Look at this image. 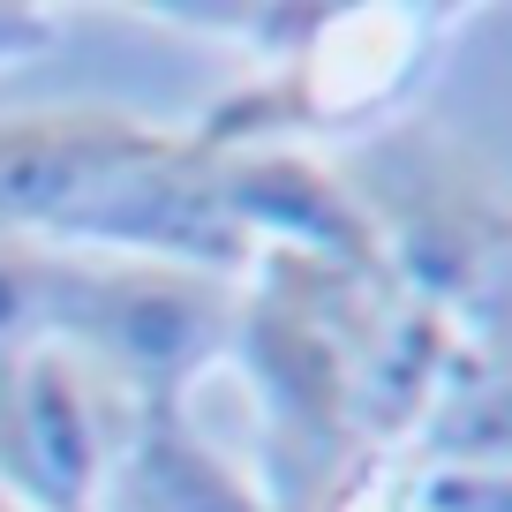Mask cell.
Wrapping results in <instances>:
<instances>
[{"mask_svg":"<svg viewBox=\"0 0 512 512\" xmlns=\"http://www.w3.org/2000/svg\"><path fill=\"white\" fill-rule=\"evenodd\" d=\"M0 234L181 264L204 279H241L256 256L189 128L136 121L121 106L0 113Z\"/></svg>","mask_w":512,"mask_h":512,"instance_id":"obj_1","label":"cell"},{"mask_svg":"<svg viewBox=\"0 0 512 512\" xmlns=\"http://www.w3.org/2000/svg\"><path fill=\"white\" fill-rule=\"evenodd\" d=\"M234 294V362L264 400V467L249 482L272 512H324L369 460L354 430V384L400 287L324 256L256 249Z\"/></svg>","mask_w":512,"mask_h":512,"instance_id":"obj_2","label":"cell"},{"mask_svg":"<svg viewBox=\"0 0 512 512\" xmlns=\"http://www.w3.org/2000/svg\"><path fill=\"white\" fill-rule=\"evenodd\" d=\"M347 196L377 234L384 279L407 302L452 317L475 339H505V272H512V196L505 166L467 136L430 121H392L347 159H332Z\"/></svg>","mask_w":512,"mask_h":512,"instance_id":"obj_3","label":"cell"},{"mask_svg":"<svg viewBox=\"0 0 512 512\" xmlns=\"http://www.w3.org/2000/svg\"><path fill=\"white\" fill-rule=\"evenodd\" d=\"M460 8H377V0H332L302 53L272 76L241 83L234 98L189 121L196 151H249V144H362L392 128V106L430 76L445 31H460Z\"/></svg>","mask_w":512,"mask_h":512,"instance_id":"obj_4","label":"cell"},{"mask_svg":"<svg viewBox=\"0 0 512 512\" xmlns=\"http://www.w3.org/2000/svg\"><path fill=\"white\" fill-rule=\"evenodd\" d=\"M234 302V279L68 249L53 347L91 362L128 400H189V384L234 354Z\"/></svg>","mask_w":512,"mask_h":512,"instance_id":"obj_5","label":"cell"},{"mask_svg":"<svg viewBox=\"0 0 512 512\" xmlns=\"http://www.w3.org/2000/svg\"><path fill=\"white\" fill-rule=\"evenodd\" d=\"M128 392L68 347L0 362V490L23 512H91L128 430Z\"/></svg>","mask_w":512,"mask_h":512,"instance_id":"obj_6","label":"cell"},{"mask_svg":"<svg viewBox=\"0 0 512 512\" xmlns=\"http://www.w3.org/2000/svg\"><path fill=\"white\" fill-rule=\"evenodd\" d=\"M211 181H219L226 219L249 234V249H294V256H324V264H347V272H377L384 256L369 234L362 204L347 196L332 159L294 144H249V151H204Z\"/></svg>","mask_w":512,"mask_h":512,"instance_id":"obj_7","label":"cell"},{"mask_svg":"<svg viewBox=\"0 0 512 512\" xmlns=\"http://www.w3.org/2000/svg\"><path fill=\"white\" fill-rule=\"evenodd\" d=\"M91 512H272V505L196 430L189 400H136Z\"/></svg>","mask_w":512,"mask_h":512,"instance_id":"obj_8","label":"cell"},{"mask_svg":"<svg viewBox=\"0 0 512 512\" xmlns=\"http://www.w3.org/2000/svg\"><path fill=\"white\" fill-rule=\"evenodd\" d=\"M128 16L189 31V38H226L234 53L256 61V76H272L317 38L332 0H159V8H128Z\"/></svg>","mask_w":512,"mask_h":512,"instance_id":"obj_9","label":"cell"},{"mask_svg":"<svg viewBox=\"0 0 512 512\" xmlns=\"http://www.w3.org/2000/svg\"><path fill=\"white\" fill-rule=\"evenodd\" d=\"M68 23H76V8H53V0H0V68L61 53Z\"/></svg>","mask_w":512,"mask_h":512,"instance_id":"obj_10","label":"cell"},{"mask_svg":"<svg viewBox=\"0 0 512 512\" xmlns=\"http://www.w3.org/2000/svg\"><path fill=\"white\" fill-rule=\"evenodd\" d=\"M0 512H23V505H16V497H8V490H0Z\"/></svg>","mask_w":512,"mask_h":512,"instance_id":"obj_11","label":"cell"}]
</instances>
